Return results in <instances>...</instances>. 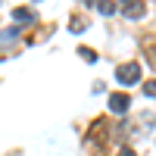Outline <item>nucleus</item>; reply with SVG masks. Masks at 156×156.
Here are the masks:
<instances>
[{"label":"nucleus","instance_id":"39448f33","mask_svg":"<svg viewBox=\"0 0 156 156\" xmlns=\"http://www.w3.org/2000/svg\"><path fill=\"white\" fill-rule=\"evenodd\" d=\"M78 53L84 56V62H97V53H94V50H90V47H81V50H78Z\"/></svg>","mask_w":156,"mask_h":156},{"label":"nucleus","instance_id":"7ed1b4c3","mask_svg":"<svg viewBox=\"0 0 156 156\" xmlns=\"http://www.w3.org/2000/svg\"><path fill=\"white\" fill-rule=\"evenodd\" d=\"M12 22H19V25L28 22V25H31V22H34V9H28V6H16V9H12Z\"/></svg>","mask_w":156,"mask_h":156},{"label":"nucleus","instance_id":"20e7f679","mask_svg":"<svg viewBox=\"0 0 156 156\" xmlns=\"http://www.w3.org/2000/svg\"><path fill=\"white\" fill-rule=\"evenodd\" d=\"M122 12H125L128 19H140V16L147 12V6H144V3H122Z\"/></svg>","mask_w":156,"mask_h":156},{"label":"nucleus","instance_id":"f257e3e1","mask_svg":"<svg viewBox=\"0 0 156 156\" xmlns=\"http://www.w3.org/2000/svg\"><path fill=\"white\" fill-rule=\"evenodd\" d=\"M115 81H119V84H137L140 81V66H137V62H122V66L119 69H115Z\"/></svg>","mask_w":156,"mask_h":156},{"label":"nucleus","instance_id":"6e6552de","mask_svg":"<svg viewBox=\"0 0 156 156\" xmlns=\"http://www.w3.org/2000/svg\"><path fill=\"white\" fill-rule=\"evenodd\" d=\"M119 156H134V150H131V147H122V150H119Z\"/></svg>","mask_w":156,"mask_h":156},{"label":"nucleus","instance_id":"0eeeda50","mask_svg":"<svg viewBox=\"0 0 156 156\" xmlns=\"http://www.w3.org/2000/svg\"><path fill=\"white\" fill-rule=\"evenodd\" d=\"M144 90H147V94H156V81H147V84H144Z\"/></svg>","mask_w":156,"mask_h":156},{"label":"nucleus","instance_id":"423d86ee","mask_svg":"<svg viewBox=\"0 0 156 156\" xmlns=\"http://www.w3.org/2000/svg\"><path fill=\"white\" fill-rule=\"evenodd\" d=\"M97 9L103 12V16H112V12L119 9V6H115V3H97Z\"/></svg>","mask_w":156,"mask_h":156},{"label":"nucleus","instance_id":"f03ea898","mask_svg":"<svg viewBox=\"0 0 156 156\" xmlns=\"http://www.w3.org/2000/svg\"><path fill=\"white\" fill-rule=\"evenodd\" d=\"M128 103H131V97H128V94H109V109H112L115 115L128 112Z\"/></svg>","mask_w":156,"mask_h":156}]
</instances>
